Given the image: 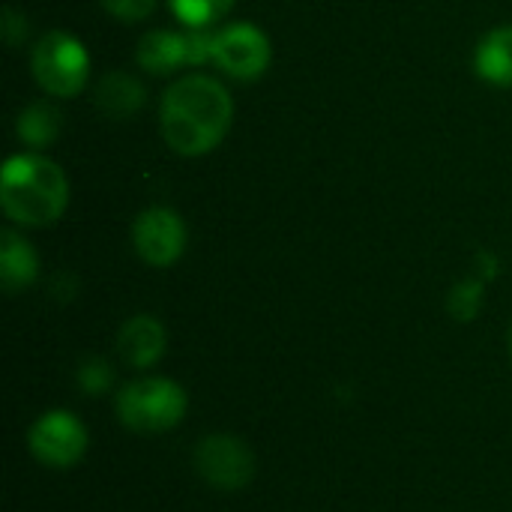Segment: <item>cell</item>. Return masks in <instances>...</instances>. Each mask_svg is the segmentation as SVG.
<instances>
[{
	"label": "cell",
	"instance_id": "cell-1",
	"mask_svg": "<svg viewBox=\"0 0 512 512\" xmlns=\"http://www.w3.org/2000/svg\"><path fill=\"white\" fill-rule=\"evenodd\" d=\"M231 117V93L210 75L177 78L159 105L162 138L180 156H204L219 147L231 129Z\"/></svg>",
	"mask_w": 512,
	"mask_h": 512
},
{
	"label": "cell",
	"instance_id": "cell-2",
	"mask_svg": "<svg viewBox=\"0 0 512 512\" xmlns=\"http://www.w3.org/2000/svg\"><path fill=\"white\" fill-rule=\"evenodd\" d=\"M0 204L6 216L24 228L57 222L69 204V183L57 162L39 153L12 156L0 177Z\"/></svg>",
	"mask_w": 512,
	"mask_h": 512
},
{
	"label": "cell",
	"instance_id": "cell-3",
	"mask_svg": "<svg viewBox=\"0 0 512 512\" xmlns=\"http://www.w3.org/2000/svg\"><path fill=\"white\" fill-rule=\"evenodd\" d=\"M189 408L180 384L168 378H141L120 390L117 414L135 432H165L174 429Z\"/></svg>",
	"mask_w": 512,
	"mask_h": 512
},
{
	"label": "cell",
	"instance_id": "cell-4",
	"mask_svg": "<svg viewBox=\"0 0 512 512\" xmlns=\"http://www.w3.org/2000/svg\"><path fill=\"white\" fill-rule=\"evenodd\" d=\"M30 66L39 87L60 99L81 93L90 75V57L84 45L63 30H51L36 42Z\"/></svg>",
	"mask_w": 512,
	"mask_h": 512
},
{
	"label": "cell",
	"instance_id": "cell-5",
	"mask_svg": "<svg viewBox=\"0 0 512 512\" xmlns=\"http://www.w3.org/2000/svg\"><path fill=\"white\" fill-rule=\"evenodd\" d=\"M213 60L231 78L252 81L270 66V39L249 21L228 24L213 36Z\"/></svg>",
	"mask_w": 512,
	"mask_h": 512
},
{
	"label": "cell",
	"instance_id": "cell-6",
	"mask_svg": "<svg viewBox=\"0 0 512 512\" xmlns=\"http://www.w3.org/2000/svg\"><path fill=\"white\" fill-rule=\"evenodd\" d=\"M30 453L48 468H72L87 450V432L69 411L42 414L27 435Z\"/></svg>",
	"mask_w": 512,
	"mask_h": 512
},
{
	"label": "cell",
	"instance_id": "cell-7",
	"mask_svg": "<svg viewBox=\"0 0 512 512\" xmlns=\"http://www.w3.org/2000/svg\"><path fill=\"white\" fill-rule=\"evenodd\" d=\"M195 465L210 486L225 492L243 489L255 474L252 450L234 435H207L195 450Z\"/></svg>",
	"mask_w": 512,
	"mask_h": 512
},
{
	"label": "cell",
	"instance_id": "cell-8",
	"mask_svg": "<svg viewBox=\"0 0 512 512\" xmlns=\"http://www.w3.org/2000/svg\"><path fill=\"white\" fill-rule=\"evenodd\" d=\"M135 252L150 267H171L186 249V225L168 207H150L135 219L132 228Z\"/></svg>",
	"mask_w": 512,
	"mask_h": 512
},
{
	"label": "cell",
	"instance_id": "cell-9",
	"mask_svg": "<svg viewBox=\"0 0 512 512\" xmlns=\"http://www.w3.org/2000/svg\"><path fill=\"white\" fill-rule=\"evenodd\" d=\"M204 60H213V36H207L204 27L186 36L168 30H150L138 45V63L153 75H165L168 69H177L183 63H204Z\"/></svg>",
	"mask_w": 512,
	"mask_h": 512
},
{
	"label": "cell",
	"instance_id": "cell-10",
	"mask_svg": "<svg viewBox=\"0 0 512 512\" xmlns=\"http://www.w3.org/2000/svg\"><path fill=\"white\" fill-rule=\"evenodd\" d=\"M117 348L126 357V363L147 369L165 354V327L150 315H135L120 327Z\"/></svg>",
	"mask_w": 512,
	"mask_h": 512
},
{
	"label": "cell",
	"instance_id": "cell-11",
	"mask_svg": "<svg viewBox=\"0 0 512 512\" xmlns=\"http://www.w3.org/2000/svg\"><path fill=\"white\" fill-rule=\"evenodd\" d=\"M39 273V261L36 252L30 249V243H24L15 231H3L0 237V279L6 291H21L27 285H33Z\"/></svg>",
	"mask_w": 512,
	"mask_h": 512
},
{
	"label": "cell",
	"instance_id": "cell-12",
	"mask_svg": "<svg viewBox=\"0 0 512 512\" xmlns=\"http://www.w3.org/2000/svg\"><path fill=\"white\" fill-rule=\"evenodd\" d=\"M474 66L480 78L498 87H512V27H498L492 30L480 45Z\"/></svg>",
	"mask_w": 512,
	"mask_h": 512
},
{
	"label": "cell",
	"instance_id": "cell-13",
	"mask_svg": "<svg viewBox=\"0 0 512 512\" xmlns=\"http://www.w3.org/2000/svg\"><path fill=\"white\" fill-rule=\"evenodd\" d=\"M144 102V87L123 72H108L99 78L96 87V105L108 114V117H129L141 108Z\"/></svg>",
	"mask_w": 512,
	"mask_h": 512
},
{
	"label": "cell",
	"instance_id": "cell-14",
	"mask_svg": "<svg viewBox=\"0 0 512 512\" xmlns=\"http://www.w3.org/2000/svg\"><path fill=\"white\" fill-rule=\"evenodd\" d=\"M60 132V111L48 102H33L18 117V138H24L30 147H45Z\"/></svg>",
	"mask_w": 512,
	"mask_h": 512
},
{
	"label": "cell",
	"instance_id": "cell-15",
	"mask_svg": "<svg viewBox=\"0 0 512 512\" xmlns=\"http://www.w3.org/2000/svg\"><path fill=\"white\" fill-rule=\"evenodd\" d=\"M168 3H171L174 15H177L183 24H189L192 30L219 21V18L228 15L231 6H234V0H168Z\"/></svg>",
	"mask_w": 512,
	"mask_h": 512
},
{
	"label": "cell",
	"instance_id": "cell-16",
	"mask_svg": "<svg viewBox=\"0 0 512 512\" xmlns=\"http://www.w3.org/2000/svg\"><path fill=\"white\" fill-rule=\"evenodd\" d=\"M480 303H483V282H477V279L459 282L450 294V312L459 321H471L480 312Z\"/></svg>",
	"mask_w": 512,
	"mask_h": 512
},
{
	"label": "cell",
	"instance_id": "cell-17",
	"mask_svg": "<svg viewBox=\"0 0 512 512\" xmlns=\"http://www.w3.org/2000/svg\"><path fill=\"white\" fill-rule=\"evenodd\" d=\"M114 18H123V21H141L153 12L156 0H99Z\"/></svg>",
	"mask_w": 512,
	"mask_h": 512
},
{
	"label": "cell",
	"instance_id": "cell-18",
	"mask_svg": "<svg viewBox=\"0 0 512 512\" xmlns=\"http://www.w3.org/2000/svg\"><path fill=\"white\" fill-rule=\"evenodd\" d=\"M78 381H81V387H84L87 393H102V390H108V384H111V369H108V363H102V360H90V363L78 372Z\"/></svg>",
	"mask_w": 512,
	"mask_h": 512
},
{
	"label": "cell",
	"instance_id": "cell-19",
	"mask_svg": "<svg viewBox=\"0 0 512 512\" xmlns=\"http://www.w3.org/2000/svg\"><path fill=\"white\" fill-rule=\"evenodd\" d=\"M510 345H512V336H510Z\"/></svg>",
	"mask_w": 512,
	"mask_h": 512
}]
</instances>
